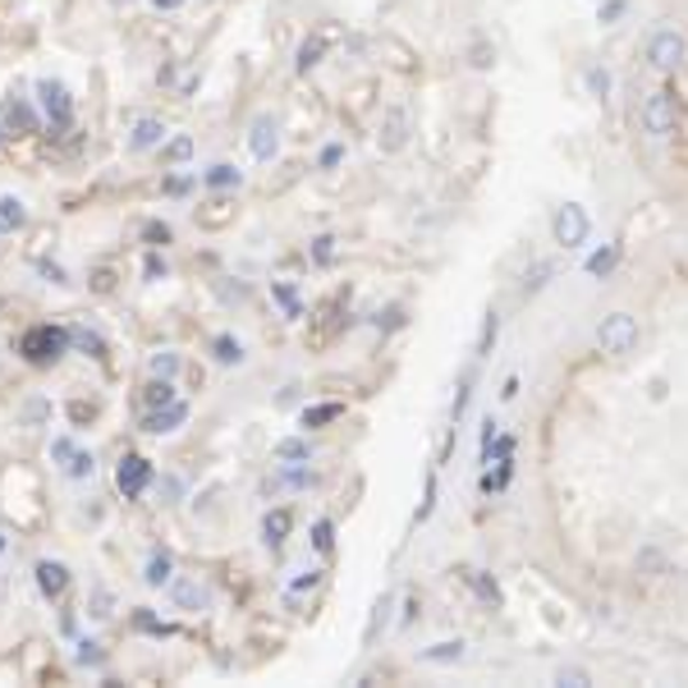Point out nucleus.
<instances>
[{
  "label": "nucleus",
  "mask_w": 688,
  "mask_h": 688,
  "mask_svg": "<svg viewBox=\"0 0 688 688\" xmlns=\"http://www.w3.org/2000/svg\"><path fill=\"white\" fill-rule=\"evenodd\" d=\"M249 152H253V161H275V152H281V120L275 115H257L253 124H249Z\"/></svg>",
  "instance_id": "obj_8"
},
{
  "label": "nucleus",
  "mask_w": 688,
  "mask_h": 688,
  "mask_svg": "<svg viewBox=\"0 0 688 688\" xmlns=\"http://www.w3.org/2000/svg\"><path fill=\"white\" fill-rule=\"evenodd\" d=\"M124 6H129V0H124Z\"/></svg>",
  "instance_id": "obj_56"
},
{
  "label": "nucleus",
  "mask_w": 688,
  "mask_h": 688,
  "mask_svg": "<svg viewBox=\"0 0 688 688\" xmlns=\"http://www.w3.org/2000/svg\"><path fill=\"white\" fill-rule=\"evenodd\" d=\"M335 418H344V404H340V399H331V404H307V408H303V427H307V432L331 427Z\"/></svg>",
  "instance_id": "obj_20"
},
{
  "label": "nucleus",
  "mask_w": 688,
  "mask_h": 688,
  "mask_svg": "<svg viewBox=\"0 0 688 688\" xmlns=\"http://www.w3.org/2000/svg\"><path fill=\"white\" fill-rule=\"evenodd\" d=\"M468 64L473 69H496V47H487V42H473V51H468Z\"/></svg>",
  "instance_id": "obj_37"
},
{
  "label": "nucleus",
  "mask_w": 688,
  "mask_h": 688,
  "mask_svg": "<svg viewBox=\"0 0 688 688\" xmlns=\"http://www.w3.org/2000/svg\"><path fill=\"white\" fill-rule=\"evenodd\" d=\"M679 92L675 88H651L643 97V107H638V129L647 143H670V138L679 133Z\"/></svg>",
  "instance_id": "obj_1"
},
{
  "label": "nucleus",
  "mask_w": 688,
  "mask_h": 688,
  "mask_svg": "<svg viewBox=\"0 0 688 688\" xmlns=\"http://www.w3.org/2000/svg\"><path fill=\"white\" fill-rule=\"evenodd\" d=\"M583 88H588L593 101H601V107H606V101L615 97V74H610V64H588V69H583Z\"/></svg>",
  "instance_id": "obj_17"
},
{
  "label": "nucleus",
  "mask_w": 688,
  "mask_h": 688,
  "mask_svg": "<svg viewBox=\"0 0 688 688\" xmlns=\"http://www.w3.org/2000/svg\"><path fill=\"white\" fill-rule=\"evenodd\" d=\"M64 473L74 477V482H83V477H92V473H97V459H92L88 451H74V455L64 459Z\"/></svg>",
  "instance_id": "obj_30"
},
{
  "label": "nucleus",
  "mask_w": 688,
  "mask_h": 688,
  "mask_svg": "<svg viewBox=\"0 0 688 688\" xmlns=\"http://www.w3.org/2000/svg\"><path fill=\"white\" fill-rule=\"evenodd\" d=\"M32 92H38L42 120H47L55 133L74 124V97H69V88H64L60 79H38V83H32Z\"/></svg>",
  "instance_id": "obj_7"
},
{
  "label": "nucleus",
  "mask_w": 688,
  "mask_h": 688,
  "mask_svg": "<svg viewBox=\"0 0 688 688\" xmlns=\"http://www.w3.org/2000/svg\"><path fill=\"white\" fill-rule=\"evenodd\" d=\"M69 340H74L79 350H83V354H92V358L107 354V344H101V335H97V331H83V326H79V331H69Z\"/></svg>",
  "instance_id": "obj_33"
},
{
  "label": "nucleus",
  "mask_w": 688,
  "mask_h": 688,
  "mask_svg": "<svg viewBox=\"0 0 688 688\" xmlns=\"http://www.w3.org/2000/svg\"><path fill=\"white\" fill-rule=\"evenodd\" d=\"M148 6H152L156 14H180V10L189 6V0H148Z\"/></svg>",
  "instance_id": "obj_48"
},
{
  "label": "nucleus",
  "mask_w": 688,
  "mask_h": 688,
  "mask_svg": "<svg viewBox=\"0 0 688 688\" xmlns=\"http://www.w3.org/2000/svg\"><path fill=\"white\" fill-rule=\"evenodd\" d=\"M275 299L285 303V313H290V317H299V299H294V290H290V285H275Z\"/></svg>",
  "instance_id": "obj_47"
},
{
  "label": "nucleus",
  "mask_w": 688,
  "mask_h": 688,
  "mask_svg": "<svg viewBox=\"0 0 688 688\" xmlns=\"http://www.w3.org/2000/svg\"><path fill=\"white\" fill-rule=\"evenodd\" d=\"M408 143H413V115H408V107L391 101V107L382 111V120H376V152L399 156Z\"/></svg>",
  "instance_id": "obj_6"
},
{
  "label": "nucleus",
  "mask_w": 688,
  "mask_h": 688,
  "mask_svg": "<svg viewBox=\"0 0 688 688\" xmlns=\"http://www.w3.org/2000/svg\"><path fill=\"white\" fill-rule=\"evenodd\" d=\"M464 657H468L464 638H441L432 647H418V666H459Z\"/></svg>",
  "instance_id": "obj_13"
},
{
  "label": "nucleus",
  "mask_w": 688,
  "mask_h": 688,
  "mask_svg": "<svg viewBox=\"0 0 688 688\" xmlns=\"http://www.w3.org/2000/svg\"><path fill=\"white\" fill-rule=\"evenodd\" d=\"M47 413H51V404H47V399H32V404H28V423H42Z\"/></svg>",
  "instance_id": "obj_50"
},
{
  "label": "nucleus",
  "mask_w": 688,
  "mask_h": 688,
  "mask_svg": "<svg viewBox=\"0 0 688 688\" xmlns=\"http://www.w3.org/2000/svg\"><path fill=\"white\" fill-rule=\"evenodd\" d=\"M51 455H55V459L64 464L69 455H74V441H69V436H55V445H51Z\"/></svg>",
  "instance_id": "obj_49"
},
{
  "label": "nucleus",
  "mask_w": 688,
  "mask_h": 688,
  "mask_svg": "<svg viewBox=\"0 0 688 688\" xmlns=\"http://www.w3.org/2000/svg\"><path fill=\"white\" fill-rule=\"evenodd\" d=\"M550 275H556V266H550V262H533V271H524V294H537Z\"/></svg>",
  "instance_id": "obj_32"
},
{
  "label": "nucleus",
  "mask_w": 688,
  "mask_h": 688,
  "mask_svg": "<svg viewBox=\"0 0 688 688\" xmlns=\"http://www.w3.org/2000/svg\"><path fill=\"white\" fill-rule=\"evenodd\" d=\"M170 601H175V610L198 615L212 606V593H206V583H198V578H170Z\"/></svg>",
  "instance_id": "obj_10"
},
{
  "label": "nucleus",
  "mask_w": 688,
  "mask_h": 688,
  "mask_svg": "<svg viewBox=\"0 0 688 688\" xmlns=\"http://www.w3.org/2000/svg\"><path fill=\"white\" fill-rule=\"evenodd\" d=\"M0 546H6V537H0Z\"/></svg>",
  "instance_id": "obj_55"
},
{
  "label": "nucleus",
  "mask_w": 688,
  "mask_h": 688,
  "mask_svg": "<svg viewBox=\"0 0 688 688\" xmlns=\"http://www.w3.org/2000/svg\"><path fill=\"white\" fill-rule=\"evenodd\" d=\"M290 528H294V514H290V509H271L266 519H262V542H266L271 550H275V546H285Z\"/></svg>",
  "instance_id": "obj_19"
},
{
  "label": "nucleus",
  "mask_w": 688,
  "mask_h": 688,
  "mask_svg": "<svg viewBox=\"0 0 688 688\" xmlns=\"http://www.w3.org/2000/svg\"><path fill=\"white\" fill-rule=\"evenodd\" d=\"M69 344H74V340H69L64 326H28L23 340H19V354H23V363H32V367H51V363L64 358Z\"/></svg>",
  "instance_id": "obj_3"
},
{
  "label": "nucleus",
  "mask_w": 688,
  "mask_h": 688,
  "mask_svg": "<svg viewBox=\"0 0 688 688\" xmlns=\"http://www.w3.org/2000/svg\"><path fill=\"white\" fill-rule=\"evenodd\" d=\"M550 239H556L560 249H588L593 239V216L583 202H560L556 212H550Z\"/></svg>",
  "instance_id": "obj_5"
},
{
  "label": "nucleus",
  "mask_w": 688,
  "mask_h": 688,
  "mask_svg": "<svg viewBox=\"0 0 688 688\" xmlns=\"http://www.w3.org/2000/svg\"><path fill=\"white\" fill-rule=\"evenodd\" d=\"M468 395H473V376L464 372V376H459V395H455V423L464 418V408H468Z\"/></svg>",
  "instance_id": "obj_42"
},
{
  "label": "nucleus",
  "mask_w": 688,
  "mask_h": 688,
  "mask_svg": "<svg viewBox=\"0 0 688 688\" xmlns=\"http://www.w3.org/2000/svg\"><path fill=\"white\" fill-rule=\"evenodd\" d=\"M629 6H634V0H597V23H601V28H615V23H625Z\"/></svg>",
  "instance_id": "obj_25"
},
{
  "label": "nucleus",
  "mask_w": 688,
  "mask_h": 688,
  "mask_svg": "<svg viewBox=\"0 0 688 688\" xmlns=\"http://www.w3.org/2000/svg\"><path fill=\"white\" fill-rule=\"evenodd\" d=\"M143 239H148L152 249H161V244H170V225H165V221H152V225L143 230Z\"/></svg>",
  "instance_id": "obj_41"
},
{
  "label": "nucleus",
  "mask_w": 688,
  "mask_h": 688,
  "mask_svg": "<svg viewBox=\"0 0 688 688\" xmlns=\"http://www.w3.org/2000/svg\"><path fill=\"white\" fill-rule=\"evenodd\" d=\"M340 161H344V143H326L322 148V170H335Z\"/></svg>",
  "instance_id": "obj_46"
},
{
  "label": "nucleus",
  "mask_w": 688,
  "mask_h": 688,
  "mask_svg": "<svg viewBox=\"0 0 688 688\" xmlns=\"http://www.w3.org/2000/svg\"><path fill=\"white\" fill-rule=\"evenodd\" d=\"M212 358L221 367H239V363H244V340H239V335H216L212 340Z\"/></svg>",
  "instance_id": "obj_21"
},
{
  "label": "nucleus",
  "mask_w": 688,
  "mask_h": 688,
  "mask_svg": "<svg viewBox=\"0 0 688 688\" xmlns=\"http://www.w3.org/2000/svg\"><path fill=\"white\" fill-rule=\"evenodd\" d=\"M148 408H161V404H175V382H165V376H152V386H148Z\"/></svg>",
  "instance_id": "obj_29"
},
{
  "label": "nucleus",
  "mask_w": 688,
  "mask_h": 688,
  "mask_svg": "<svg viewBox=\"0 0 688 688\" xmlns=\"http://www.w3.org/2000/svg\"><path fill=\"white\" fill-rule=\"evenodd\" d=\"M556 684L583 688V684H593V675H588V670H578V666H560V670H556Z\"/></svg>",
  "instance_id": "obj_40"
},
{
  "label": "nucleus",
  "mask_w": 688,
  "mask_h": 688,
  "mask_svg": "<svg viewBox=\"0 0 688 688\" xmlns=\"http://www.w3.org/2000/svg\"><path fill=\"white\" fill-rule=\"evenodd\" d=\"M111 606H115V601H111L107 588H92V597H88V615H92V619H111Z\"/></svg>",
  "instance_id": "obj_36"
},
{
  "label": "nucleus",
  "mask_w": 688,
  "mask_h": 688,
  "mask_svg": "<svg viewBox=\"0 0 688 688\" xmlns=\"http://www.w3.org/2000/svg\"><path fill=\"white\" fill-rule=\"evenodd\" d=\"M638 340H643V331H638L634 313H606L597 322V350L606 358H629L638 350Z\"/></svg>",
  "instance_id": "obj_4"
},
{
  "label": "nucleus",
  "mask_w": 688,
  "mask_h": 688,
  "mask_svg": "<svg viewBox=\"0 0 688 688\" xmlns=\"http://www.w3.org/2000/svg\"><path fill=\"white\" fill-rule=\"evenodd\" d=\"M74 661H79V666H101V661H107V657H101V643L83 638V643H79V651H74Z\"/></svg>",
  "instance_id": "obj_39"
},
{
  "label": "nucleus",
  "mask_w": 688,
  "mask_h": 688,
  "mask_svg": "<svg viewBox=\"0 0 688 688\" xmlns=\"http://www.w3.org/2000/svg\"><path fill=\"white\" fill-rule=\"evenodd\" d=\"M0 129H6V120H0ZM0 138H6V133H0Z\"/></svg>",
  "instance_id": "obj_54"
},
{
  "label": "nucleus",
  "mask_w": 688,
  "mask_h": 688,
  "mask_svg": "<svg viewBox=\"0 0 688 688\" xmlns=\"http://www.w3.org/2000/svg\"><path fill=\"white\" fill-rule=\"evenodd\" d=\"M275 459H281V464H307V459H313V445H307L303 436H290V441L275 445Z\"/></svg>",
  "instance_id": "obj_24"
},
{
  "label": "nucleus",
  "mask_w": 688,
  "mask_h": 688,
  "mask_svg": "<svg viewBox=\"0 0 688 688\" xmlns=\"http://www.w3.org/2000/svg\"><path fill=\"white\" fill-rule=\"evenodd\" d=\"M148 482H152V464L143 455H124L120 468H115V487L124 492V500H138L148 492Z\"/></svg>",
  "instance_id": "obj_9"
},
{
  "label": "nucleus",
  "mask_w": 688,
  "mask_h": 688,
  "mask_svg": "<svg viewBox=\"0 0 688 688\" xmlns=\"http://www.w3.org/2000/svg\"><path fill=\"white\" fill-rule=\"evenodd\" d=\"M317 583H322V569H307L303 578H294V583H290V597H299L303 588H317Z\"/></svg>",
  "instance_id": "obj_45"
},
{
  "label": "nucleus",
  "mask_w": 688,
  "mask_h": 688,
  "mask_svg": "<svg viewBox=\"0 0 688 688\" xmlns=\"http://www.w3.org/2000/svg\"><path fill=\"white\" fill-rule=\"evenodd\" d=\"M92 290H97V294H111V290H115V271H111V266L92 271Z\"/></svg>",
  "instance_id": "obj_43"
},
{
  "label": "nucleus",
  "mask_w": 688,
  "mask_h": 688,
  "mask_svg": "<svg viewBox=\"0 0 688 688\" xmlns=\"http://www.w3.org/2000/svg\"><path fill=\"white\" fill-rule=\"evenodd\" d=\"M193 156V138L189 133H180V138H170V143H161V161H170V165H180V161H189Z\"/></svg>",
  "instance_id": "obj_27"
},
{
  "label": "nucleus",
  "mask_w": 688,
  "mask_h": 688,
  "mask_svg": "<svg viewBox=\"0 0 688 688\" xmlns=\"http://www.w3.org/2000/svg\"><path fill=\"white\" fill-rule=\"evenodd\" d=\"M170 578H175V560H170L165 550H156V556L148 560V574H143V583H148V588H165Z\"/></svg>",
  "instance_id": "obj_23"
},
{
  "label": "nucleus",
  "mask_w": 688,
  "mask_h": 688,
  "mask_svg": "<svg viewBox=\"0 0 688 688\" xmlns=\"http://www.w3.org/2000/svg\"><path fill=\"white\" fill-rule=\"evenodd\" d=\"M156 275H165V262L152 253V257H148V281H156Z\"/></svg>",
  "instance_id": "obj_53"
},
{
  "label": "nucleus",
  "mask_w": 688,
  "mask_h": 688,
  "mask_svg": "<svg viewBox=\"0 0 688 688\" xmlns=\"http://www.w3.org/2000/svg\"><path fill=\"white\" fill-rule=\"evenodd\" d=\"M6 124H10L19 138L38 133V129H42V111H38V101H10V107H6Z\"/></svg>",
  "instance_id": "obj_16"
},
{
  "label": "nucleus",
  "mask_w": 688,
  "mask_h": 688,
  "mask_svg": "<svg viewBox=\"0 0 688 688\" xmlns=\"http://www.w3.org/2000/svg\"><path fill=\"white\" fill-rule=\"evenodd\" d=\"M313 257H317L322 266H326V262L335 257V239H331V234H322V239H313Z\"/></svg>",
  "instance_id": "obj_44"
},
{
  "label": "nucleus",
  "mask_w": 688,
  "mask_h": 688,
  "mask_svg": "<svg viewBox=\"0 0 688 688\" xmlns=\"http://www.w3.org/2000/svg\"><path fill=\"white\" fill-rule=\"evenodd\" d=\"M133 625H138V629H148V634H165V625H156V619H152V615H143V610H138Z\"/></svg>",
  "instance_id": "obj_51"
},
{
  "label": "nucleus",
  "mask_w": 688,
  "mask_h": 688,
  "mask_svg": "<svg viewBox=\"0 0 688 688\" xmlns=\"http://www.w3.org/2000/svg\"><path fill=\"white\" fill-rule=\"evenodd\" d=\"M615 266H619V244H606V249H597V253L588 257V275H601V281H606Z\"/></svg>",
  "instance_id": "obj_26"
},
{
  "label": "nucleus",
  "mask_w": 688,
  "mask_h": 688,
  "mask_svg": "<svg viewBox=\"0 0 688 688\" xmlns=\"http://www.w3.org/2000/svg\"><path fill=\"white\" fill-rule=\"evenodd\" d=\"M32 574H38V588H42L47 601H60L69 593V565L64 560H38Z\"/></svg>",
  "instance_id": "obj_14"
},
{
  "label": "nucleus",
  "mask_w": 688,
  "mask_h": 688,
  "mask_svg": "<svg viewBox=\"0 0 688 688\" xmlns=\"http://www.w3.org/2000/svg\"><path fill=\"white\" fill-rule=\"evenodd\" d=\"M161 143H165V124H161L156 115L133 120V129H129V152H133V156H143V152H161Z\"/></svg>",
  "instance_id": "obj_12"
},
{
  "label": "nucleus",
  "mask_w": 688,
  "mask_h": 688,
  "mask_svg": "<svg viewBox=\"0 0 688 688\" xmlns=\"http://www.w3.org/2000/svg\"><path fill=\"white\" fill-rule=\"evenodd\" d=\"M152 376H165V382H175V376H180V354H156V358H152Z\"/></svg>",
  "instance_id": "obj_38"
},
{
  "label": "nucleus",
  "mask_w": 688,
  "mask_h": 688,
  "mask_svg": "<svg viewBox=\"0 0 688 688\" xmlns=\"http://www.w3.org/2000/svg\"><path fill=\"white\" fill-rule=\"evenodd\" d=\"M464 574V583L473 588V597L482 601V606H492V610H500L505 606V597H500V583L487 574V569H459Z\"/></svg>",
  "instance_id": "obj_15"
},
{
  "label": "nucleus",
  "mask_w": 688,
  "mask_h": 688,
  "mask_svg": "<svg viewBox=\"0 0 688 688\" xmlns=\"http://www.w3.org/2000/svg\"><path fill=\"white\" fill-rule=\"evenodd\" d=\"M313 546L322 550V556H331V550H335V524L331 519H317L313 524Z\"/></svg>",
  "instance_id": "obj_34"
},
{
  "label": "nucleus",
  "mask_w": 688,
  "mask_h": 688,
  "mask_svg": "<svg viewBox=\"0 0 688 688\" xmlns=\"http://www.w3.org/2000/svg\"><path fill=\"white\" fill-rule=\"evenodd\" d=\"M23 225H28V206H23L14 193H6V198H0V230L14 234V230H23Z\"/></svg>",
  "instance_id": "obj_22"
},
{
  "label": "nucleus",
  "mask_w": 688,
  "mask_h": 688,
  "mask_svg": "<svg viewBox=\"0 0 688 688\" xmlns=\"http://www.w3.org/2000/svg\"><path fill=\"white\" fill-rule=\"evenodd\" d=\"M519 395V376H505V386H500V399H514Z\"/></svg>",
  "instance_id": "obj_52"
},
{
  "label": "nucleus",
  "mask_w": 688,
  "mask_h": 688,
  "mask_svg": "<svg viewBox=\"0 0 688 688\" xmlns=\"http://www.w3.org/2000/svg\"><path fill=\"white\" fill-rule=\"evenodd\" d=\"M189 423V404H161V408H148V418H143V432L148 436H170V432H180Z\"/></svg>",
  "instance_id": "obj_11"
},
{
  "label": "nucleus",
  "mask_w": 688,
  "mask_h": 688,
  "mask_svg": "<svg viewBox=\"0 0 688 688\" xmlns=\"http://www.w3.org/2000/svg\"><path fill=\"white\" fill-rule=\"evenodd\" d=\"M496 335H500V317L487 313V322H482V335H477V358H487L496 350Z\"/></svg>",
  "instance_id": "obj_31"
},
{
  "label": "nucleus",
  "mask_w": 688,
  "mask_h": 688,
  "mask_svg": "<svg viewBox=\"0 0 688 688\" xmlns=\"http://www.w3.org/2000/svg\"><path fill=\"white\" fill-rule=\"evenodd\" d=\"M643 60L647 69H657V74H679V69L688 64V32L679 23H657L647 32V42H643Z\"/></svg>",
  "instance_id": "obj_2"
},
{
  "label": "nucleus",
  "mask_w": 688,
  "mask_h": 688,
  "mask_svg": "<svg viewBox=\"0 0 688 688\" xmlns=\"http://www.w3.org/2000/svg\"><path fill=\"white\" fill-rule=\"evenodd\" d=\"M202 184L212 189V193L239 189V184H244V170H239V165H230V161H216V165H206V170H202Z\"/></svg>",
  "instance_id": "obj_18"
},
{
  "label": "nucleus",
  "mask_w": 688,
  "mask_h": 688,
  "mask_svg": "<svg viewBox=\"0 0 688 688\" xmlns=\"http://www.w3.org/2000/svg\"><path fill=\"white\" fill-rule=\"evenodd\" d=\"M432 509H436V473H427V482H423V505H418V514H413V519L427 524Z\"/></svg>",
  "instance_id": "obj_35"
},
{
  "label": "nucleus",
  "mask_w": 688,
  "mask_h": 688,
  "mask_svg": "<svg viewBox=\"0 0 688 688\" xmlns=\"http://www.w3.org/2000/svg\"><path fill=\"white\" fill-rule=\"evenodd\" d=\"M322 55H326V42H322V38H307V42L299 47V74H307V69H317V64H322Z\"/></svg>",
  "instance_id": "obj_28"
}]
</instances>
